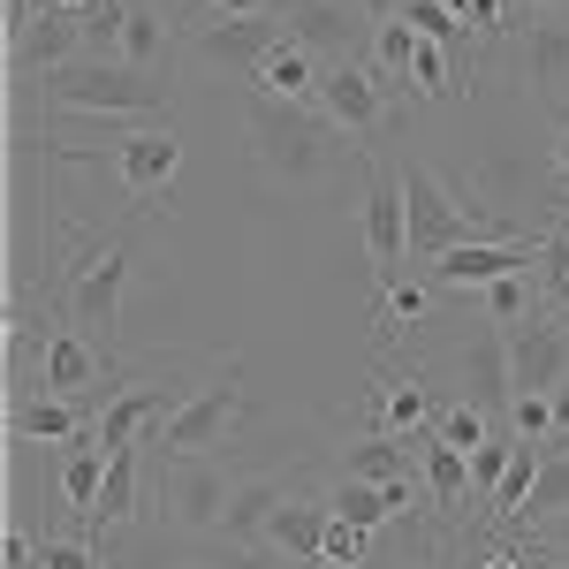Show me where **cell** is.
Returning a JSON list of instances; mask_svg holds the SVG:
<instances>
[{
  "label": "cell",
  "mask_w": 569,
  "mask_h": 569,
  "mask_svg": "<svg viewBox=\"0 0 569 569\" xmlns=\"http://www.w3.org/2000/svg\"><path fill=\"white\" fill-rule=\"evenodd\" d=\"M251 152L273 182L289 190H319L335 176V122L319 107H289V99H251Z\"/></svg>",
  "instance_id": "6da1fadb"
},
{
  "label": "cell",
  "mask_w": 569,
  "mask_h": 569,
  "mask_svg": "<svg viewBox=\"0 0 569 569\" xmlns=\"http://www.w3.org/2000/svg\"><path fill=\"white\" fill-rule=\"evenodd\" d=\"M46 99L69 114H122V122H160L168 114V84L130 61H69L46 77Z\"/></svg>",
  "instance_id": "7a4b0ae2"
},
{
  "label": "cell",
  "mask_w": 569,
  "mask_h": 569,
  "mask_svg": "<svg viewBox=\"0 0 569 569\" xmlns=\"http://www.w3.org/2000/svg\"><path fill=\"white\" fill-rule=\"evenodd\" d=\"M236 418H243V365L228 357V365H213V372H206V388L190 395V402H182V410L152 440H144V448H160V463H190V456L228 448Z\"/></svg>",
  "instance_id": "3957f363"
},
{
  "label": "cell",
  "mask_w": 569,
  "mask_h": 569,
  "mask_svg": "<svg viewBox=\"0 0 569 569\" xmlns=\"http://www.w3.org/2000/svg\"><path fill=\"white\" fill-rule=\"evenodd\" d=\"M122 289H130V236L99 243V251L69 273V327H77L107 365H114V342H122Z\"/></svg>",
  "instance_id": "277c9868"
},
{
  "label": "cell",
  "mask_w": 569,
  "mask_h": 569,
  "mask_svg": "<svg viewBox=\"0 0 569 569\" xmlns=\"http://www.w3.org/2000/svg\"><path fill=\"white\" fill-rule=\"evenodd\" d=\"M228 493H236V471L213 463V456L160 463V471H152V517H160L168 531H220Z\"/></svg>",
  "instance_id": "5b68a950"
},
{
  "label": "cell",
  "mask_w": 569,
  "mask_h": 569,
  "mask_svg": "<svg viewBox=\"0 0 569 569\" xmlns=\"http://www.w3.org/2000/svg\"><path fill=\"white\" fill-rule=\"evenodd\" d=\"M365 160V259H372V289L402 281L410 259V206H402V176L380 152H357Z\"/></svg>",
  "instance_id": "8992f818"
},
{
  "label": "cell",
  "mask_w": 569,
  "mask_h": 569,
  "mask_svg": "<svg viewBox=\"0 0 569 569\" xmlns=\"http://www.w3.org/2000/svg\"><path fill=\"white\" fill-rule=\"evenodd\" d=\"M281 31L297 46H311L327 69H357L372 61V23L357 0H281Z\"/></svg>",
  "instance_id": "52a82bcc"
},
{
  "label": "cell",
  "mask_w": 569,
  "mask_h": 569,
  "mask_svg": "<svg viewBox=\"0 0 569 569\" xmlns=\"http://www.w3.org/2000/svg\"><path fill=\"white\" fill-rule=\"evenodd\" d=\"M509 273H539V236L531 243H456L448 259L426 266L433 289H463V297H479V289L509 281Z\"/></svg>",
  "instance_id": "ba28073f"
},
{
  "label": "cell",
  "mask_w": 569,
  "mask_h": 569,
  "mask_svg": "<svg viewBox=\"0 0 569 569\" xmlns=\"http://www.w3.org/2000/svg\"><path fill=\"white\" fill-rule=\"evenodd\" d=\"M319 114L335 122V130L357 137V152H372V137H380V122H388V91H380V77L357 61V69H327L319 77Z\"/></svg>",
  "instance_id": "9c48e42d"
},
{
  "label": "cell",
  "mask_w": 569,
  "mask_h": 569,
  "mask_svg": "<svg viewBox=\"0 0 569 569\" xmlns=\"http://www.w3.org/2000/svg\"><path fill=\"white\" fill-rule=\"evenodd\" d=\"M39 388L46 395H69V402H107V395H122V380H107V357L91 350L77 327H61V335H46V357H39Z\"/></svg>",
  "instance_id": "30bf717a"
},
{
  "label": "cell",
  "mask_w": 569,
  "mask_h": 569,
  "mask_svg": "<svg viewBox=\"0 0 569 569\" xmlns=\"http://www.w3.org/2000/svg\"><path fill=\"white\" fill-rule=\"evenodd\" d=\"M463 402H479L486 418H509V402H517L509 327H501V319H486L479 335H471V350H463Z\"/></svg>",
  "instance_id": "8fae6325"
},
{
  "label": "cell",
  "mask_w": 569,
  "mask_h": 569,
  "mask_svg": "<svg viewBox=\"0 0 569 569\" xmlns=\"http://www.w3.org/2000/svg\"><path fill=\"white\" fill-rule=\"evenodd\" d=\"M8 39H16V61H23V69H46V77L69 69V61H84V23H77V8H53V0H39Z\"/></svg>",
  "instance_id": "7c38bea8"
},
{
  "label": "cell",
  "mask_w": 569,
  "mask_h": 569,
  "mask_svg": "<svg viewBox=\"0 0 569 569\" xmlns=\"http://www.w3.org/2000/svg\"><path fill=\"white\" fill-rule=\"evenodd\" d=\"M509 372H517V395H555L569 380V335L555 319L509 327Z\"/></svg>",
  "instance_id": "4fadbf2b"
},
{
  "label": "cell",
  "mask_w": 569,
  "mask_h": 569,
  "mask_svg": "<svg viewBox=\"0 0 569 569\" xmlns=\"http://www.w3.org/2000/svg\"><path fill=\"white\" fill-rule=\"evenodd\" d=\"M281 39H289V31H281V8H273V16H206L198 53H206V61H228V69H243V77H251Z\"/></svg>",
  "instance_id": "5bb4252c"
},
{
  "label": "cell",
  "mask_w": 569,
  "mask_h": 569,
  "mask_svg": "<svg viewBox=\"0 0 569 569\" xmlns=\"http://www.w3.org/2000/svg\"><path fill=\"white\" fill-rule=\"evenodd\" d=\"M297 493V479L289 471H243L236 479V493H228V517H220V539L228 547H259L266 525L281 517V501Z\"/></svg>",
  "instance_id": "9a60e30c"
},
{
  "label": "cell",
  "mask_w": 569,
  "mask_h": 569,
  "mask_svg": "<svg viewBox=\"0 0 569 569\" xmlns=\"http://www.w3.org/2000/svg\"><path fill=\"white\" fill-rule=\"evenodd\" d=\"M99 410H107L99 395H91V402H69V395L39 388V395H16V402H8V433L16 440H61V448H69L77 433L99 426Z\"/></svg>",
  "instance_id": "2e32d148"
},
{
  "label": "cell",
  "mask_w": 569,
  "mask_h": 569,
  "mask_svg": "<svg viewBox=\"0 0 569 569\" xmlns=\"http://www.w3.org/2000/svg\"><path fill=\"white\" fill-rule=\"evenodd\" d=\"M176 168H182V144H176L168 122L130 130V137H122V152H114V176L130 182V198H160V190L176 182Z\"/></svg>",
  "instance_id": "e0dca14e"
},
{
  "label": "cell",
  "mask_w": 569,
  "mask_h": 569,
  "mask_svg": "<svg viewBox=\"0 0 569 569\" xmlns=\"http://www.w3.org/2000/svg\"><path fill=\"white\" fill-rule=\"evenodd\" d=\"M319 77H327V61L311 53V46L281 39L266 53L259 69H251V99H289V107H319Z\"/></svg>",
  "instance_id": "ac0fdd59"
},
{
  "label": "cell",
  "mask_w": 569,
  "mask_h": 569,
  "mask_svg": "<svg viewBox=\"0 0 569 569\" xmlns=\"http://www.w3.org/2000/svg\"><path fill=\"white\" fill-rule=\"evenodd\" d=\"M327 525H335V509H327V493H289L281 501V517L266 525V547H281L297 569H319V547H327Z\"/></svg>",
  "instance_id": "d6986e66"
},
{
  "label": "cell",
  "mask_w": 569,
  "mask_h": 569,
  "mask_svg": "<svg viewBox=\"0 0 569 569\" xmlns=\"http://www.w3.org/2000/svg\"><path fill=\"white\" fill-rule=\"evenodd\" d=\"M525 84L539 107H562L569 99V16H547L525 31Z\"/></svg>",
  "instance_id": "ffe728a7"
},
{
  "label": "cell",
  "mask_w": 569,
  "mask_h": 569,
  "mask_svg": "<svg viewBox=\"0 0 569 569\" xmlns=\"http://www.w3.org/2000/svg\"><path fill=\"white\" fill-rule=\"evenodd\" d=\"M372 433H433V395L418 372H380V395H372Z\"/></svg>",
  "instance_id": "44dd1931"
},
{
  "label": "cell",
  "mask_w": 569,
  "mask_h": 569,
  "mask_svg": "<svg viewBox=\"0 0 569 569\" xmlns=\"http://www.w3.org/2000/svg\"><path fill=\"white\" fill-rule=\"evenodd\" d=\"M433 440V433H426ZM426 440H410V433H365L342 456V479H365V486H395V479H410V463H426Z\"/></svg>",
  "instance_id": "7402d4cb"
},
{
  "label": "cell",
  "mask_w": 569,
  "mask_h": 569,
  "mask_svg": "<svg viewBox=\"0 0 569 569\" xmlns=\"http://www.w3.org/2000/svg\"><path fill=\"white\" fill-rule=\"evenodd\" d=\"M137 501H144V448L107 456V486H99V517H91V525H130Z\"/></svg>",
  "instance_id": "603a6c76"
},
{
  "label": "cell",
  "mask_w": 569,
  "mask_h": 569,
  "mask_svg": "<svg viewBox=\"0 0 569 569\" xmlns=\"http://www.w3.org/2000/svg\"><path fill=\"white\" fill-rule=\"evenodd\" d=\"M327 509L350 517L357 531H380L395 517V493H388V486H365V479H335V486H327Z\"/></svg>",
  "instance_id": "cb8c5ba5"
},
{
  "label": "cell",
  "mask_w": 569,
  "mask_h": 569,
  "mask_svg": "<svg viewBox=\"0 0 569 569\" xmlns=\"http://www.w3.org/2000/svg\"><path fill=\"white\" fill-rule=\"evenodd\" d=\"M418 471H426V486H433L440 509H456V501L471 493V456L448 448V440H426V463H418Z\"/></svg>",
  "instance_id": "d4e9b609"
},
{
  "label": "cell",
  "mask_w": 569,
  "mask_h": 569,
  "mask_svg": "<svg viewBox=\"0 0 569 569\" xmlns=\"http://www.w3.org/2000/svg\"><path fill=\"white\" fill-rule=\"evenodd\" d=\"M168 53V16L152 8V0H130V23H122V61L130 69H152Z\"/></svg>",
  "instance_id": "484cf974"
},
{
  "label": "cell",
  "mask_w": 569,
  "mask_h": 569,
  "mask_svg": "<svg viewBox=\"0 0 569 569\" xmlns=\"http://www.w3.org/2000/svg\"><path fill=\"white\" fill-rule=\"evenodd\" d=\"M509 456H517V426L501 418V426H493V440H486V448H471V493H479V501H493V493H501Z\"/></svg>",
  "instance_id": "4316f807"
},
{
  "label": "cell",
  "mask_w": 569,
  "mask_h": 569,
  "mask_svg": "<svg viewBox=\"0 0 569 569\" xmlns=\"http://www.w3.org/2000/svg\"><path fill=\"white\" fill-rule=\"evenodd\" d=\"M562 509H569V456H555V448H547L539 486H531V501H525V525H547V517H562Z\"/></svg>",
  "instance_id": "83f0119b"
},
{
  "label": "cell",
  "mask_w": 569,
  "mask_h": 569,
  "mask_svg": "<svg viewBox=\"0 0 569 569\" xmlns=\"http://www.w3.org/2000/svg\"><path fill=\"white\" fill-rule=\"evenodd\" d=\"M493 426H501V418H486L479 402H456V410H440V418H433V440H448V448H463V456H471V448L493 440Z\"/></svg>",
  "instance_id": "f1b7e54d"
},
{
  "label": "cell",
  "mask_w": 569,
  "mask_h": 569,
  "mask_svg": "<svg viewBox=\"0 0 569 569\" xmlns=\"http://www.w3.org/2000/svg\"><path fill=\"white\" fill-rule=\"evenodd\" d=\"M402 23H410L418 39H433V46H463V39H471V23H463L448 0H410V8H402Z\"/></svg>",
  "instance_id": "f546056e"
},
{
  "label": "cell",
  "mask_w": 569,
  "mask_h": 569,
  "mask_svg": "<svg viewBox=\"0 0 569 569\" xmlns=\"http://www.w3.org/2000/svg\"><path fill=\"white\" fill-rule=\"evenodd\" d=\"M539 281H547V305L569 311V220H555L539 236Z\"/></svg>",
  "instance_id": "4dcf8cb0"
},
{
  "label": "cell",
  "mask_w": 569,
  "mask_h": 569,
  "mask_svg": "<svg viewBox=\"0 0 569 569\" xmlns=\"http://www.w3.org/2000/svg\"><path fill=\"white\" fill-rule=\"evenodd\" d=\"M365 547H372V531H357L350 517H335V525H327V547H319V569H357Z\"/></svg>",
  "instance_id": "1f68e13d"
},
{
  "label": "cell",
  "mask_w": 569,
  "mask_h": 569,
  "mask_svg": "<svg viewBox=\"0 0 569 569\" xmlns=\"http://www.w3.org/2000/svg\"><path fill=\"white\" fill-rule=\"evenodd\" d=\"M39 569H107V562H99V547H91V539L46 531V555H39Z\"/></svg>",
  "instance_id": "d6a6232c"
},
{
  "label": "cell",
  "mask_w": 569,
  "mask_h": 569,
  "mask_svg": "<svg viewBox=\"0 0 569 569\" xmlns=\"http://www.w3.org/2000/svg\"><path fill=\"white\" fill-rule=\"evenodd\" d=\"M509 426L525 440H555V402H547V395H517V402H509Z\"/></svg>",
  "instance_id": "836d02e7"
},
{
  "label": "cell",
  "mask_w": 569,
  "mask_h": 569,
  "mask_svg": "<svg viewBox=\"0 0 569 569\" xmlns=\"http://www.w3.org/2000/svg\"><path fill=\"white\" fill-rule=\"evenodd\" d=\"M213 569H297V562H289L281 547H266V539H259V547H228Z\"/></svg>",
  "instance_id": "e575fe53"
},
{
  "label": "cell",
  "mask_w": 569,
  "mask_h": 569,
  "mask_svg": "<svg viewBox=\"0 0 569 569\" xmlns=\"http://www.w3.org/2000/svg\"><path fill=\"white\" fill-rule=\"evenodd\" d=\"M531 547H539L547 562L569 569V509H562V517H547V525H531Z\"/></svg>",
  "instance_id": "d590c367"
},
{
  "label": "cell",
  "mask_w": 569,
  "mask_h": 569,
  "mask_svg": "<svg viewBox=\"0 0 569 569\" xmlns=\"http://www.w3.org/2000/svg\"><path fill=\"white\" fill-rule=\"evenodd\" d=\"M357 8H365V23H372V31H380V23H395V16H402V8H410V0H357Z\"/></svg>",
  "instance_id": "8d00e7d4"
},
{
  "label": "cell",
  "mask_w": 569,
  "mask_h": 569,
  "mask_svg": "<svg viewBox=\"0 0 569 569\" xmlns=\"http://www.w3.org/2000/svg\"><path fill=\"white\" fill-rule=\"evenodd\" d=\"M547 402H555V433H569V380L555 395H547Z\"/></svg>",
  "instance_id": "74e56055"
},
{
  "label": "cell",
  "mask_w": 569,
  "mask_h": 569,
  "mask_svg": "<svg viewBox=\"0 0 569 569\" xmlns=\"http://www.w3.org/2000/svg\"><path fill=\"white\" fill-rule=\"evenodd\" d=\"M547 160H555V176L569 182V122H562V137H555V152H547Z\"/></svg>",
  "instance_id": "f35d334b"
},
{
  "label": "cell",
  "mask_w": 569,
  "mask_h": 569,
  "mask_svg": "<svg viewBox=\"0 0 569 569\" xmlns=\"http://www.w3.org/2000/svg\"><path fill=\"white\" fill-rule=\"evenodd\" d=\"M479 569H531V562H525V555H486Z\"/></svg>",
  "instance_id": "ab89813d"
},
{
  "label": "cell",
  "mask_w": 569,
  "mask_h": 569,
  "mask_svg": "<svg viewBox=\"0 0 569 569\" xmlns=\"http://www.w3.org/2000/svg\"><path fill=\"white\" fill-rule=\"evenodd\" d=\"M531 8H539V16H569V0H531Z\"/></svg>",
  "instance_id": "60d3db41"
},
{
  "label": "cell",
  "mask_w": 569,
  "mask_h": 569,
  "mask_svg": "<svg viewBox=\"0 0 569 569\" xmlns=\"http://www.w3.org/2000/svg\"><path fill=\"white\" fill-rule=\"evenodd\" d=\"M539 448H555V456H569V433H555V440H539Z\"/></svg>",
  "instance_id": "b9f144b4"
},
{
  "label": "cell",
  "mask_w": 569,
  "mask_h": 569,
  "mask_svg": "<svg viewBox=\"0 0 569 569\" xmlns=\"http://www.w3.org/2000/svg\"><path fill=\"white\" fill-rule=\"evenodd\" d=\"M53 8H91V0H53Z\"/></svg>",
  "instance_id": "7bdbcfd3"
},
{
  "label": "cell",
  "mask_w": 569,
  "mask_h": 569,
  "mask_svg": "<svg viewBox=\"0 0 569 569\" xmlns=\"http://www.w3.org/2000/svg\"><path fill=\"white\" fill-rule=\"evenodd\" d=\"M176 569H213V562H176Z\"/></svg>",
  "instance_id": "ee69618b"
},
{
  "label": "cell",
  "mask_w": 569,
  "mask_h": 569,
  "mask_svg": "<svg viewBox=\"0 0 569 569\" xmlns=\"http://www.w3.org/2000/svg\"><path fill=\"white\" fill-rule=\"evenodd\" d=\"M562 206H569V182H562Z\"/></svg>",
  "instance_id": "f6af8a7d"
},
{
  "label": "cell",
  "mask_w": 569,
  "mask_h": 569,
  "mask_svg": "<svg viewBox=\"0 0 569 569\" xmlns=\"http://www.w3.org/2000/svg\"><path fill=\"white\" fill-rule=\"evenodd\" d=\"M547 569H562V562H547Z\"/></svg>",
  "instance_id": "bcb514c9"
}]
</instances>
